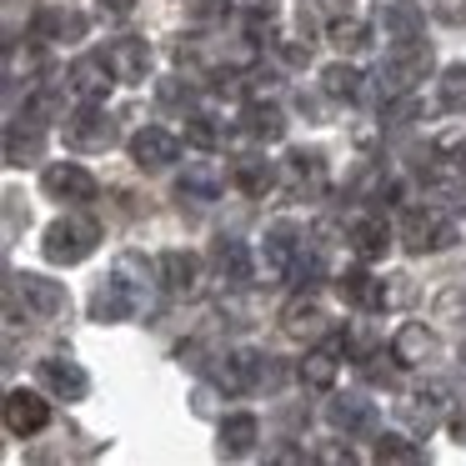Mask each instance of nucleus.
<instances>
[{"label": "nucleus", "mask_w": 466, "mask_h": 466, "mask_svg": "<svg viewBox=\"0 0 466 466\" xmlns=\"http://www.w3.org/2000/svg\"><path fill=\"white\" fill-rule=\"evenodd\" d=\"M141 306H146V271H141V261H136V256H121V261H116V271H111V281L91 296V316L101 326L106 321H131Z\"/></svg>", "instance_id": "1"}, {"label": "nucleus", "mask_w": 466, "mask_h": 466, "mask_svg": "<svg viewBox=\"0 0 466 466\" xmlns=\"http://www.w3.org/2000/svg\"><path fill=\"white\" fill-rule=\"evenodd\" d=\"M96 246H101V221H96V216H61V221L46 226L41 251H46V261H56V266H76V261H86Z\"/></svg>", "instance_id": "2"}, {"label": "nucleus", "mask_w": 466, "mask_h": 466, "mask_svg": "<svg viewBox=\"0 0 466 466\" xmlns=\"http://www.w3.org/2000/svg\"><path fill=\"white\" fill-rule=\"evenodd\" d=\"M456 241V221L441 211V206H411L401 216V246L411 256H426V251H446Z\"/></svg>", "instance_id": "3"}, {"label": "nucleus", "mask_w": 466, "mask_h": 466, "mask_svg": "<svg viewBox=\"0 0 466 466\" xmlns=\"http://www.w3.org/2000/svg\"><path fill=\"white\" fill-rule=\"evenodd\" d=\"M431 76V51L426 46H401L396 56H386L376 81H381V96H406Z\"/></svg>", "instance_id": "4"}, {"label": "nucleus", "mask_w": 466, "mask_h": 466, "mask_svg": "<svg viewBox=\"0 0 466 466\" xmlns=\"http://www.w3.org/2000/svg\"><path fill=\"white\" fill-rule=\"evenodd\" d=\"M111 141H116V121H111V111H101V101H86L76 116H66V146L106 151Z\"/></svg>", "instance_id": "5"}, {"label": "nucleus", "mask_w": 466, "mask_h": 466, "mask_svg": "<svg viewBox=\"0 0 466 466\" xmlns=\"http://www.w3.org/2000/svg\"><path fill=\"white\" fill-rule=\"evenodd\" d=\"M341 351H346V336L341 331H331L321 346H311V351H306V361L296 366V376H301L306 391H331L336 376H341Z\"/></svg>", "instance_id": "6"}, {"label": "nucleus", "mask_w": 466, "mask_h": 466, "mask_svg": "<svg viewBox=\"0 0 466 466\" xmlns=\"http://www.w3.org/2000/svg\"><path fill=\"white\" fill-rule=\"evenodd\" d=\"M41 191L51 196V201L86 206V201H96V176L86 171V166H76V161H56V166H46Z\"/></svg>", "instance_id": "7"}, {"label": "nucleus", "mask_w": 466, "mask_h": 466, "mask_svg": "<svg viewBox=\"0 0 466 466\" xmlns=\"http://www.w3.org/2000/svg\"><path fill=\"white\" fill-rule=\"evenodd\" d=\"M176 156H181V141H176L166 126H141V131L131 136V161H136V171H146V176L176 166Z\"/></svg>", "instance_id": "8"}, {"label": "nucleus", "mask_w": 466, "mask_h": 466, "mask_svg": "<svg viewBox=\"0 0 466 466\" xmlns=\"http://www.w3.org/2000/svg\"><path fill=\"white\" fill-rule=\"evenodd\" d=\"M106 66H111L116 86H141L146 71H151V46L141 41V35H121V41L106 46Z\"/></svg>", "instance_id": "9"}, {"label": "nucleus", "mask_w": 466, "mask_h": 466, "mask_svg": "<svg viewBox=\"0 0 466 466\" xmlns=\"http://www.w3.org/2000/svg\"><path fill=\"white\" fill-rule=\"evenodd\" d=\"M281 331L291 336V341H316V336H326V311L306 286L281 306Z\"/></svg>", "instance_id": "10"}, {"label": "nucleus", "mask_w": 466, "mask_h": 466, "mask_svg": "<svg viewBox=\"0 0 466 466\" xmlns=\"http://www.w3.org/2000/svg\"><path fill=\"white\" fill-rule=\"evenodd\" d=\"M51 426V401H41L35 391H5V431L11 436H35Z\"/></svg>", "instance_id": "11"}, {"label": "nucleus", "mask_w": 466, "mask_h": 466, "mask_svg": "<svg viewBox=\"0 0 466 466\" xmlns=\"http://www.w3.org/2000/svg\"><path fill=\"white\" fill-rule=\"evenodd\" d=\"M15 291L25 296V306H31L41 321H56V316H66V306H71V296H66L61 281H51V276H35V271L15 276Z\"/></svg>", "instance_id": "12"}, {"label": "nucleus", "mask_w": 466, "mask_h": 466, "mask_svg": "<svg viewBox=\"0 0 466 466\" xmlns=\"http://www.w3.org/2000/svg\"><path fill=\"white\" fill-rule=\"evenodd\" d=\"M41 381H46V391L61 396V401H86V391H91V376H86L81 361H71V356H46Z\"/></svg>", "instance_id": "13"}, {"label": "nucleus", "mask_w": 466, "mask_h": 466, "mask_svg": "<svg viewBox=\"0 0 466 466\" xmlns=\"http://www.w3.org/2000/svg\"><path fill=\"white\" fill-rule=\"evenodd\" d=\"M301 251H306V226L276 221L271 231H266V266H271L276 276H291V266L301 261Z\"/></svg>", "instance_id": "14"}, {"label": "nucleus", "mask_w": 466, "mask_h": 466, "mask_svg": "<svg viewBox=\"0 0 466 466\" xmlns=\"http://www.w3.org/2000/svg\"><path fill=\"white\" fill-rule=\"evenodd\" d=\"M66 86H71L81 101H106L116 76H111V66H106V56H76L71 71H66Z\"/></svg>", "instance_id": "15"}, {"label": "nucleus", "mask_w": 466, "mask_h": 466, "mask_svg": "<svg viewBox=\"0 0 466 466\" xmlns=\"http://www.w3.org/2000/svg\"><path fill=\"white\" fill-rule=\"evenodd\" d=\"M211 271L226 286H246L251 281V246L236 241V236H216L211 241Z\"/></svg>", "instance_id": "16"}, {"label": "nucleus", "mask_w": 466, "mask_h": 466, "mask_svg": "<svg viewBox=\"0 0 466 466\" xmlns=\"http://www.w3.org/2000/svg\"><path fill=\"white\" fill-rule=\"evenodd\" d=\"M326 421H331L346 441H351V436H371L376 431V406L361 401V396H336V401L326 406Z\"/></svg>", "instance_id": "17"}, {"label": "nucleus", "mask_w": 466, "mask_h": 466, "mask_svg": "<svg viewBox=\"0 0 466 466\" xmlns=\"http://www.w3.org/2000/svg\"><path fill=\"white\" fill-rule=\"evenodd\" d=\"M336 291H341V301L356 306V311H381L386 306V281H376L371 271H361V266H351V271L336 276Z\"/></svg>", "instance_id": "18"}, {"label": "nucleus", "mask_w": 466, "mask_h": 466, "mask_svg": "<svg viewBox=\"0 0 466 466\" xmlns=\"http://www.w3.org/2000/svg\"><path fill=\"white\" fill-rule=\"evenodd\" d=\"M156 276H161V286H166L171 296H191L196 281H201V261H196L191 251H161Z\"/></svg>", "instance_id": "19"}, {"label": "nucleus", "mask_w": 466, "mask_h": 466, "mask_svg": "<svg viewBox=\"0 0 466 466\" xmlns=\"http://www.w3.org/2000/svg\"><path fill=\"white\" fill-rule=\"evenodd\" d=\"M346 241H351V251L361 261H381L391 251V226H386V216H361V221H351Z\"/></svg>", "instance_id": "20"}, {"label": "nucleus", "mask_w": 466, "mask_h": 466, "mask_svg": "<svg viewBox=\"0 0 466 466\" xmlns=\"http://www.w3.org/2000/svg\"><path fill=\"white\" fill-rule=\"evenodd\" d=\"M431 351H436V336H431V326H426V321H406L401 331L391 336V356L401 366H426V361H431Z\"/></svg>", "instance_id": "21"}, {"label": "nucleus", "mask_w": 466, "mask_h": 466, "mask_svg": "<svg viewBox=\"0 0 466 466\" xmlns=\"http://www.w3.org/2000/svg\"><path fill=\"white\" fill-rule=\"evenodd\" d=\"M256 441H261V421L251 411L221 416V456H251Z\"/></svg>", "instance_id": "22"}, {"label": "nucleus", "mask_w": 466, "mask_h": 466, "mask_svg": "<svg viewBox=\"0 0 466 466\" xmlns=\"http://www.w3.org/2000/svg\"><path fill=\"white\" fill-rule=\"evenodd\" d=\"M231 186L261 201V196L276 186V166L261 161V156H236V161H231Z\"/></svg>", "instance_id": "23"}, {"label": "nucleus", "mask_w": 466, "mask_h": 466, "mask_svg": "<svg viewBox=\"0 0 466 466\" xmlns=\"http://www.w3.org/2000/svg\"><path fill=\"white\" fill-rule=\"evenodd\" d=\"M41 126H46V121H35V116H21V121L5 131V161H11V166H25V161H35V156H41V146H46Z\"/></svg>", "instance_id": "24"}, {"label": "nucleus", "mask_w": 466, "mask_h": 466, "mask_svg": "<svg viewBox=\"0 0 466 466\" xmlns=\"http://www.w3.org/2000/svg\"><path fill=\"white\" fill-rule=\"evenodd\" d=\"M241 131L251 136V141H281L286 136V111L271 101H251L241 111Z\"/></svg>", "instance_id": "25"}, {"label": "nucleus", "mask_w": 466, "mask_h": 466, "mask_svg": "<svg viewBox=\"0 0 466 466\" xmlns=\"http://www.w3.org/2000/svg\"><path fill=\"white\" fill-rule=\"evenodd\" d=\"M441 396H446V386H431V391H411V396L401 401L406 421H411L416 431H431V426L441 421Z\"/></svg>", "instance_id": "26"}, {"label": "nucleus", "mask_w": 466, "mask_h": 466, "mask_svg": "<svg viewBox=\"0 0 466 466\" xmlns=\"http://www.w3.org/2000/svg\"><path fill=\"white\" fill-rule=\"evenodd\" d=\"M376 461H381V466H421L426 451L411 441V436L386 431V436H376Z\"/></svg>", "instance_id": "27"}, {"label": "nucleus", "mask_w": 466, "mask_h": 466, "mask_svg": "<svg viewBox=\"0 0 466 466\" xmlns=\"http://www.w3.org/2000/svg\"><path fill=\"white\" fill-rule=\"evenodd\" d=\"M361 81L366 76L356 71V66H346V61H331L321 71V91L331 96V101H356V96H361Z\"/></svg>", "instance_id": "28"}, {"label": "nucleus", "mask_w": 466, "mask_h": 466, "mask_svg": "<svg viewBox=\"0 0 466 466\" xmlns=\"http://www.w3.org/2000/svg\"><path fill=\"white\" fill-rule=\"evenodd\" d=\"M35 35H41V41H76V35H86V15H76V11H41V15H35Z\"/></svg>", "instance_id": "29"}, {"label": "nucleus", "mask_w": 466, "mask_h": 466, "mask_svg": "<svg viewBox=\"0 0 466 466\" xmlns=\"http://www.w3.org/2000/svg\"><path fill=\"white\" fill-rule=\"evenodd\" d=\"M421 116V101H416V91L406 96H386L381 101V126H391V131H406V126Z\"/></svg>", "instance_id": "30"}, {"label": "nucleus", "mask_w": 466, "mask_h": 466, "mask_svg": "<svg viewBox=\"0 0 466 466\" xmlns=\"http://www.w3.org/2000/svg\"><path fill=\"white\" fill-rule=\"evenodd\" d=\"M326 35H331L336 51H366V46H371V25L356 21V15H351V21H331V31H326Z\"/></svg>", "instance_id": "31"}, {"label": "nucleus", "mask_w": 466, "mask_h": 466, "mask_svg": "<svg viewBox=\"0 0 466 466\" xmlns=\"http://www.w3.org/2000/svg\"><path fill=\"white\" fill-rule=\"evenodd\" d=\"M216 191H221V181H216L211 171H186L181 176V186H176V196H181V201H216Z\"/></svg>", "instance_id": "32"}, {"label": "nucleus", "mask_w": 466, "mask_h": 466, "mask_svg": "<svg viewBox=\"0 0 466 466\" xmlns=\"http://www.w3.org/2000/svg\"><path fill=\"white\" fill-rule=\"evenodd\" d=\"M436 91H441L446 111H466V66H446L441 81H436Z\"/></svg>", "instance_id": "33"}, {"label": "nucleus", "mask_w": 466, "mask_h": 466, "mask_svg": "<svg viewBox=\"0 0 466 466\" xmlns=\"http://www.w3.org/2000/svg\"><path fill=\"white\" fill-rule=\"evenodd\" d=\"M186 141H191V146H201V151H216V146L226 141V131L211 121V116H201V111H196V116H186Z\"/></svg>", "instance_id": "34"}, {"label": "nucleus", "mask_w": 466, "mask_h": 466, "mask_svg": "<svg viewBox=\"0 0 466 466\" xmlns=\"http://www.w3.org/2000/svg\"><path fill=\"white\" fill-rule=\"evenodd\" d=\"M386 31L396 35V46H416L421 25H416V15H411V11H391V15H386Z\"/></svg>", "instance_id": "35"}, {"label": "nucleus", "mask_w": 466, "mask_h": 466, "mask_svg": "<svg viewBox=\"0 0 466 466\" xmlns=\"http://www.w3.org/2000/svg\"><path fill=\"white\" fill-rule=\"evenodd\" d=\"M381 361H386V351H371V356L361 361V371L371 376L376 386H391V381H396V366H401V361H391V366H381Z\"/></svg>", "instance_id": "36"}, {"label": "nucleus", "mask_w": 466, "mask_h": 466, "mask_svg": "<svg viewBox=\"0 0 466 466\" xmlns=\"http://www.w3.org/2000/svg\"><path fill=\"white\" fill-rule=\"evenodd\" d=\"M431 15L441 25H466V0H431Z\"/></svg>", "instance_id": "37"}, {"label": "nucleus", "mask_w": 466, "mask_h": 466, "mask_svg": "<svg viewBox=\"0 0 466 466\" xmlns=\"http://www.w3.org/2000/svg\"><path fill=\"white\" fill-rule=\"evenodd\" d=\"M446 431H451L456 441H466V396L456 401V411H451V421H446Z\"/></svg>", "instance_id": "38"}, {"label": "nucleus", "mask_w": 466, "mask_h": 466, "mask_svg": "<svg viewBox=\"0 0 466 466\" xmlns=\"http://www.w3.org/2000/svg\"><path fill=\"white\" fill-rule=\"evenodd\" d=\"M446 156H451V181H461V186H466V146H451Z\"/></svg>", "instance_id": "39"}, {"label": "nucleus", "mask_w": 466, "mask_h": 466, "mask_svg": "<svg viewBox=\"0 0 466 466\" xmlns=\"http://www.w3.org/2000/svg\"><path fill=\"white\" fill-rule=\"evenodd\" d=\"M316 461H346L351 466L356 456H351V446H326V451H316Z\"/></svg>", "instance_id": "40"}, {"label": "nucleus", "mask_w": 466, "mask_h": 466, "mask_svg": "<svg viewBox=\"0 0 466 466\" xmlns=\"http://www.w3.org/2000/svg\"><path fill=\"white\" fill-rule=\"evenodd\" d=\"M101 5H106V11H116V15H126V11L136 5V0H101Z\"/></svg>", "instance_id": "41"}, {"label": "nucleus", "mask_w": 466, "mask_h": 466, "mask_svg": "<svg viewBox=\"0 0 466 466\" xmlns=\"http://www.w3.org/2000/svg\"><path fill=\"white\" fill-rule=\"evenodd\" d=\"M461 361H466V341H461Z\"/></svg>", "instance_id": "42"}]
</instances>
